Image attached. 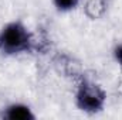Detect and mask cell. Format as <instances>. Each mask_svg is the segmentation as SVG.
<instances>
[{"label": "cell", "mask_w": 122, "mask_h": 120, "mask_svg": "<svg viewBox=\"0 0 122 120\" xmlns=\"http://www.w3.org/2000/svg\"><path fill=\"white\" fill-rule=\"evenodd\" d=\"M80 4V0H53V6L56 7L57 11L67 13L74 9H77Z\"/></svg>", "instance_id": "obj_4"}, {"label": "cell", "mask_w": 122, "mask_h": 120, "mask_svg": "<svg viewBox=\"0 0 122 120\" xmlns=\"http://www.w3.org/2000/svg\"><path fill=\"white\" fill-rule=\"evenodd\" d=\"M34 48V37L20 20L7 23L0 30V54L7 57L30 52Z\"/></svg>", "instance_id": "obj_1"}, {"label": "cell", "mask_w": 122, "mask_h": 120, "mask_svg": "<svg viewBox=\"0 0 122 120\" xmlns=\"http://www.w3.org/2000/svg\"><path fill=\"white\" fill-rule=\"evenodd\" d=\"M114 58L117 61V64L122 68V42L114 48Z\"/></svg>", "instance_id": "obj_5"}, {"label": "cell", "mask_w": 122, "mask_h": 120, "mask_svg": "<svg viewBox=\"0 0 122 120\" xmlns=\"http://www.w3.org/2000/svg\"><path fill=\"white\" fill-rule=\"evenodd\" d=\"M0 117L7 120H31L36 119V115L31 112V109L27 105L13 103V105H9L6 109H3Z\"/></svg>", "instance_id": "obj_3"}, {"label": "cell", "mask_w": 122, "mask_h": 120, "mask_svg": "<svg viewBox=\"0 0 122 120\" xmlns=\"http://www.w3.org/2000/svg\"><path fill=\"white\" fill-rule=\"evenodd\" d=\"M107 93L97 82L87 78H81L75 89V105L77 107L88 115L99 113L105 107Z\"/></svg>", "instance_id": "obj_2"}]
</instances>
